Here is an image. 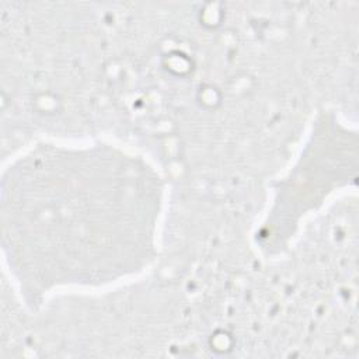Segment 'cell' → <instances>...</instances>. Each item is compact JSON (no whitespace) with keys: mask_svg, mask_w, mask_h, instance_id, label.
<instances>
[{"mask_svg":"<svg viewBox=\"0 0 359 359\" xmlns=\"http://www.w3.org/2000/svg\"><path fill=\"white\" fill-rule=\"evenodd\" d=\"M97 150L90 163L83 150L81 170L77 151H66L67 177L63 170L57 178L52 171L42 174L28 154L4 168L3 252L21 285L43 259L46 268L56 261L55 268L62 269L65 259L69 266L73 259L105 265L112 255L122 257V248L130 251L132 241L151 250L160 205L157 178L140 163L122 178L135 158L118 153L109 164L112 151L104 168L109 153L100 164Z\"/></svg>","mask_w":359,"mask_h":359,"instance_id":"6da1fadb","label":"cell"}]
</instances>
